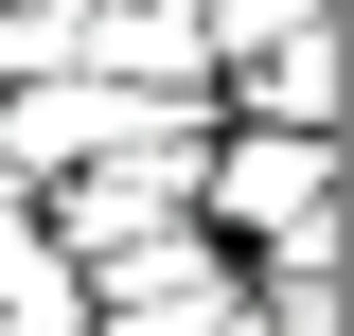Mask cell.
Masks as SVG:
<instances>
[{
	"label": "cell",
	"instance_id": "2",
	"mask_svg": "<svg viewBox=\"0 0 354 336\" xmlns=\"http://www.w3.org/2000/svg\"><path fill=\"white\" fill-rule=\"evenodd\" d=\"M230 301H248V265L177 212V230H142V248H106L88 265V336H213Z\"/></svg>",
	"mask_w": 354,
	"mask_h": 336
},
{
	"label": "cell",
	"instance_id": "1",
	"mask_svg": "<svg viewBox=\"0 0 354 336\" xmlns=\"http://www.w3.org/2000/svg\"><path fill=\"white\" fill-rule=\"evenodd\" d=\"M195 230H213L230 265H266V248H319V230H337V142L213 124V142H195Z\"/></svg>",
	"mask_w": 354,
	"mask_h": 336
}]
</instances>
